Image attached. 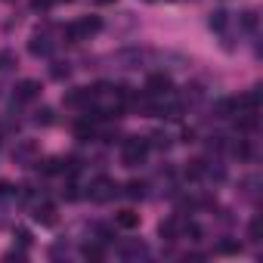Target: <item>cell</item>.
Returning <instances> with one entry per match:
<instances>
[{"label":"cell","instance_id":"6da1fadb","mask_svg":"<svg viewBox=\"0 0 263 263\" xmlns=\"http://www.w3.org/2000/svg\"><path fill=\"white\" fill-rule=\"evenodd\" d=\"M149 140L146 137H127L124 143H121V161H124V167H140L143 161H146V155H149Z\"/></svg>","mask_w":263,"mask_h":263},{"label":"cell","instance_id":"7a4b0ae2","mask_svg":"<svg viewBox=\"0 0 263 263\" xmlns=\"http://www.w3.org/2000/svg\"><path fill=\"white\" fill-rule=\"evenodd\" d=\"M99 31H102V19L99 16H84V19H78V22H71L65 28V37L71 44H78V41H87V37H93Z\"/></svg>","mask_w":263,"mask_h":263},{"label":"cell","instance_id":"3957f363","mask_svg":"<svg viewBox=\"0 0 263 263\" xmlns=\"http://www.w3.org/2000/svg\"><path fill=\"white\" fill-rule=\"evenodd\" d=\"M93 201H108V198H115L118 195V183L115 180H108V177H96L93 183H90V192H87Z\"/></svg>","mask_w":263,"mask_h":263},{"label":"cell","instance_id":"277c9868","mask_svg":"<svg viewBox=\"0 0 263 263\" xmlns=\"http://www.w3.org/2000/svg\"><path fill=\"white\" fill-rule=\"evenodd\" d=\"M28 53H31L34 59L50 56V53H53V41H50V34H47V31H34L31 41H28Z\"/></svg>","mask_w":263,"mask_h":263},{"label":"cell","instance_id":"5b68a950","mask_svg":"<svg viewBox=\"0 0 263 263\" xmlns=\"http://www.w3.org/2000/svg\"><path fill=\"white\" fill-rule=\"evenodd\" d=\"M171 74H164V71H158V74H149V81H146V93H152V96H158V99H164V96H171Z\"/></svg>","mask_w":263,"mask_h":263},{"label":"cell","instance_id":"8992f818","mask_svg":"<svg viewBox=\"0 0 263 263\" xmlns=\"http://www.w3.org/2000/svg\"><path fill=\"white\" fill-rule=\"evenodd\" d=\"M118 257H121V260H146V257H149V248H146L140 238H134V241H124V245L118 248Z\"/></svg>","mask_w":263,"mask_h":263},{"label":"cell","instance_id":"52a82bcc","mask_svg":"<svg viewBox=\"0 0 263 263\" xmlns=\"http://www.w3.org/2000/svg\"><path fill=\"white\" fill-rule=\"evenodd\" d=\"M37 96H41V84L34 78H25V81L16 84V102H31Z\"/></svg>","mask_w":263,"mask_h":263},{"label":"cell","instance_id":"ba28073f","mask_svg":"<svg viewBox=\"0 0 263 263\" xmlns=\"http://www.w3.org/2000/svg\"><path fill=\"white\" fill-rule=\"evenodd\" d=\"M158 235L167 238V241H177V238L183 235V220H180V217H167V220H161Z\"/></svg>","mask_w":263,"mask_h":263},{"label":"cell","instance_id":"9c48e42d","mask_svg":"<svg viewBox=\"0 0 263 263\" xmlns=\"http://www.w3.org/2000/svg\"><path fill=\"white\" fill-rule=\"evenodd\" d=\"M257 25H260V16H257V10H245V13L238 16V28H241L245 34H257Z\"/></svg>","mask_w":263,"mask_h":263},{"label":"cell","instance_id":"30bf717a","mask_svg":"<svg viewBox=\"0 0 263 263\" xmlns=\"http://www.w3.org/2000/svg\"><path fill=\"white\" fill-rule=\"evenodd\" d=\"M34 152H37V146H34V143H28V140H22V143H16L13 158H16L19 164H28V161L34 158Z\"/></svg>","mask_w":263,"mask_h":263},{"label":"cell","instance_id":"8fae6325","mask_svg":"<svg viewBox=\"0 0 263 263\" xmlns=\"http://www.w3.org/2000/svg\"><path fill=\"white\" fill-rule=\"evenodd\" d=\"M208 25H211V31L226 34V28H229V13H226V10H214L211 19H208Z\"/></svg>","mask_w":263,"mask_h":263},{"label":"cell","instance_id":"7c38bea8","mask_svg":"<svg viewBox=\"0 0 263 263\" xmlns=\"http://www.w3.org/2000/svg\"><path fill=\"white\" fill-rule=\"evenodd\" d=\"M34 220H37L41 226H53V223H56V208H53V204H37V208H34Z\"/></svg>","mask_w":263,"mask_h":263},{"label":"cell","instance_id":"4fadbf2b","mask_svg":"<svg viewBox=\"0 0 263 263\" xmlns=\"http://www.w3.org/2000/svg\"><path fill=\"white\" fill-rule=\"evenodd\" d=\"M115 223H118L121 229H137V226H140V214H134V211H121V214L115 217Z\"/></svg>","mask_w":263,"mask_h":263},{"label":"cell","instance_id":"5bb4252c","mask_svg":"<svg viewBox=\"0 0 263 263\" xmlns=\"http://www.w3.org/2000/svg\"><path fill=\"white\" fill-rule=\"evenodd\" d=\"M146 189H149V186H146L143 180H130V183L124 186V195H127V198H146Z\"/></svg>","mask_w":263,"mask_h":263},{"label":"cell","instance_id":"9a60e30c","mask_svg":"<svg viewBox=\"0 0 263 263\" xmlns=\"http://www.w3.org/2000/svg\"><path fill=\"white\" fill-rule=\"evenodd\" d=\"M56 121V115H53V108L50 105H41L37 111H34V124H41V127H50Z\"/></svg>","mask_w":263,"mask_h":263},{"label":"cell","instance_id":"2e32d148","mask_svg":"<svg viewBox=\"0 0 263 263\" xmlns=\"http://www.w3.org/2000/svg\"><path fill=\"white\" fill-rule=\"evenodd\" d=\"M16 65H19V59L13 50H0V71H13Z\"/></svg>","mask_w":263,"mask_h":263},{"label":"cell","instance_id":"e0dca14e","mask_svg":"<svg viewBox=\"0 0 263 263\" xmlns=\"http://www.w3.org/2000/svg\"><path fill=\"white\" fill-rule=\"evenodd\" d=\"M68 74H71V65L68 62H53V68H50V78L53 81H68Z\"/></svg>","mask_w":263,"mask_h":263},{"label":"cell","instance_id":"ac0fdd59","mask_svg":"<svg viewBox=\"0 0 263 263\" xmlns=\"http://www.w3.org/2000/svg\"><path fill=\"white\" fill-rule=\"evenodd\" d=\"M84 257H87V260H102V257H105L102 241H90V245H84Z\"/></svg>","mask_w":263,"mask_h":263},{"label":"cell","instance_id":"d6986e66","mask_svg":"<svg viewBox=\"0 0 263 263\" xmlns=\"http://www.w3.org/2000/svg\"><path fill=\"white\" fill-rule=\"evenodd\" d=\"M149 146H155V149H167V146H171V137H167V134H155V137L149 140Z\"/></svg>","mask_w":263,"mask_h":263},{"label":"cell","instance_id":"ffe728a7","mask_svg":"<svg viewBox=\"0 0 263 263\" xmlns=\"http://www.w3.org/2000/svg\"><path fill=\"white\" fill-rule=\"evenodd\" d=\"M111 235H115V232H111L108 226H96V241H102V245H108V241H111Z\"/></svg>","mask_w":263,"mask_h":263},{"label":"cell","instance_id":"44dd1931","mask_svg":"<svg viewBox=\"0 0 263 263\" xmlns=\"http://www.w3.org/2000/svg\"><path fill=\"white\" fill-rule=\"evenodd\" d=\"M220 254H238L241 251V245L238 241H220V248H217Z\"/></svg>","mask_w":263,"mask_h":263},{"label":"cell","instance_id":"7402d4cb","mask_svg":"<svg viewBox=\"0 0 263 263\" xmlns=\"http://www.w3.org/2000/svg\"><path fill=\"white\" fill-rule=\"evenodd\" d=\"M248 238H251V241H260V220H257V217H254L251 226H248Z\"/></svg>","mask_w":263,"mask_h":263},{"label":"cell","instance_id":"603a6c76","mask_svg":"<svg viewBox=\"0 0 263 263\" xmlns=\"http://www.w3.org/2000/svg\"><path fill=\"white\" fill-rule=\"evenodd\" d=\"M16 241H19L22 248H28V245H31V232H28V229H16Z\"/></svg>","mask_w":263,"mask_h":263},{"label":"cell","instance_id":"cb8c5ba5","mask_svg":"<svg viewBox=\"0 0 263 263\" xmlns=\"http://www.w3.org/2000/svg\"><path fill=\"white\" fill-rule=\"evenodd\" d=\"M50 257H53V260H59V257H68V248H62V245H56V248L50 251Z\"/></svg>","mask_w":263,"mask_h":263},{"label":"cell","instance_id":"d4e9b609","mask_svg":"<svg viewBox=\"0 0 263 263\" xmlns=\"http://www.w3.org/2000/svg\"><path fill=\"white\" fill-rule=\"evenodd\" d=\"M50 4H53V0H31L34 10H50Z\"/></svg>","mask_w":263,"mask_h":263},{"label":"cell","instance_id":"484cf974","mask_svg":"<svg viewBox=\"0 0 263 263\" xmlns=\"http://www.w3.org/2000/svg\"><path fill=\"white\" fill-rule=\"evenodd\" d=\"M96 4H115V0H96Z\"/></svg>","mask_w":263,"mask_h":263}]
</instances>
